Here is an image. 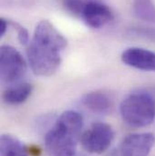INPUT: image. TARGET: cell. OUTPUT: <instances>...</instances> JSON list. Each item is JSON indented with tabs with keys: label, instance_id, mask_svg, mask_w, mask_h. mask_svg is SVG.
<instances>
[{
	"label": "cell",
	"instance_id": "cell-1",
	"mask_svg": "<svg viewBox=\"0 0 155 156\" xmlns=\"http://www.w3.org/2000/svg\"><path fill=\"white\" fill-rule=\"evenodd\" d=\"M66 46V38L52 23L47 20L40 21L26 49L33 73L38 76H53L60 67L61 53Z\"/></svg>",
	"mask_w": 155,
	"mask_h": 156
},
{
	"label": "cell",
	"instance_id": "cell-2",
	"mask_svg": "<svg viewBox=\"0 0 155 156\" xmlns=\"http://www.w3.org/2000/svg\"><path fill=\"white\" fill-rule=\"evenodd\" d=\"M83 118L76 112H64L47 132L44 150L48 156H75L82 135Z\"/></svg>",
	"mask_w": 155,
	"mask_h": 156
},
{
	"label": "cell",
	"instance_id": "cell-3",
	"mask_svg": "<svg viewBox=\"0 0 155 156\" xmlns=\"http://www.w3.org/2000/svg\"><path fill=\"white\" fill-rule=\"evenodd\" d=\"M123 122L131 127L143 128L155 119V100L147 92H137L127 96L120 105Z\"/></svg>",
	"mask_w": 155,
	"mask_h": 156
},
{
	"label": "cell",
	"instance_id": "cell-4",
	"mask_svg": "<svg viewBox=\"0 0 155 156\" xmlns=\"http://www.w3.org/2000/svg\"><path fill=\"white\" fill-rule=\"evenodd\" d=\"M27 66L18 50L11 45L0 49V77L5 83H17L26 73Z\"/></svg>",
	"mask_w": 155,
	"mask_h": 156
},
{
	"label": "cell",
	"instance_id": "cell-5",
	"mask_svg": "<svg viewBox=\"0 0 155 156\" xmlns=\"http://www.w3.org/2000/svg\"><path fill=\"white\" fill-rule=\"evenodd\" d=\"M114 139V132L110 124L95 122L82 133L80 143L89 154H101L110 148Z\"/></svg>",
	"mask_w": 155,
	"mask_h": 156
},
{
	"label": "cell",
	"instance_id": "cell-6",
	"mask_svg": "<svg viewBox=\"0 0 155 156\" xmlns=\"http://www.w3.org/2000/svg\"><path fill=\"white\" fill-rule=\"evenodd\" d=\"M154 144L155 136L151 133H131L106 156H149Z\"/></svg>",
	"mask_w": 155,
	"mask_h": 156
},
{
	"label": "cell",
	"instance_id": "cell-7",
	"mask_svg": "<svg viewBox=\"0 0 155 156\" xmlns=\"http://www.w3.org/2000/svg\"><path fill=\"white\" fill-rule=\"evenodd\" d=\"M80 17L92 28H101L114 19L112 9L100 0H86Z\"/></svg>",
	"mask_w": 155,
	"mask_h": 156
},
{
	"label": "cell",
	"instance_id": "cell-8",
	"mask_svg": "<svg viewBox=\"0 0 155 156\" xmlns=\"http://www.w3.org/2000/svg\"><path fill=\"white\" fill-rule=\"evenodd\" d=\"M121 58L123 64L132 68L155 72V52L153 51L141 47H130L122 52Z\"/></svg>",
	"mask_w": 155,
	"mask_h": 156
},
{
	"label": "cell",
	"instance_id": "cell-9",
	"mask_svg": "<svg viewBox=\"0 0 155 156\" xmlns=\"http://www.w3.org/2000/svg\"><path fill=\"white\" fill-rule=\"evenodd\" d=\"M82 104L93 113L100 115L107 114L113 107L112 99L102 92H91L84 94Z\"/></svg>",
	"mask_w": 155,
	"mask_h": 156
},
{
	"label": "cell",
	"instance_id": "cell-10",
	"mask_svg": "<svg viewBox=\"0 0 155 156\" xmlns=\"http://www.w3.org/2000/svg\"><path fill=\"white\" fill-rule=\"evenodd\" d=\"M33 86L29 83L12 84L5 89L2 94L3 101L9 105H19L24 104L31 95Z\"/></svg>",
	"mask_w": 155,
	"mask_h": 156
},
{
	"label": "cell",
	"instance_id": "cell-11",
	"mask_svg": "<svg viewBox=\"0 0 155 156\" xmlns=\"http://www.w3.org/2000/svg\"><path fill=\"white\" fill-rule=\"evenodd\" d=\"M0 156H28V152L15 135L4 133L0 138Z\"/></svg>",
	"mask_w": 155,
	"mask_h": 156
},
{
	"label": "cell",
	"instance_id": "cell-12",
	"mask_svg": "<svg viewBox=\"0 0 155 156\" xmlns=\"http://www.w3.org/2000/svg\"><path fill=\"white\" fill-rule=\"evenodd\" d=\"M135 16L149 23H155V4L153 0H132Z\"/></svg>",
	"mask_w": 155,
	"mask_h": 156
},
{
	"label": "cell",
	"instance_id": "cell-13",
	"mask_svg": "<svg viewBox=\"0 0 155 156\" xmlns=\"http://www.w3.org/2000/svg\"><path fill=\"white\" fill-rule=\"evenodd\" d=\"M130 34L137 38L155 42V28L145 27H133L130 29Z\"/></svg>",
	"mask_w": 155,
	"mask_h": 156
},
{
	"label": "cell",
	"instance_id": "cell-14",
	"mask_svg": "<svg viewBox=\"0 0 155 156\" xmlns=\"http://www.w3.org/2000/svg\"><path fill=\"white\" fill-rule=\"evenodd\" d=\"M9 21V26L12 27L17 34V38L19 40V42L24 44V45H28L30 40H29V33L28 31L19 23L13 21V20H8Z\"/></svg>",
	"mask_w": 155,
	"mask_h": 156
},
{
	"label": "cell",
	"instance_id": "cell-15",
	"mask_svg": "<svg viewBox=\"0 0 155 156\" xmlns=\"http://www.w3.org/2000/svg\"><path fill=\"white\" fill-rule=\"evenodd\" d=\"M85 1L86 0H63V4L69 13L80 17Z\"/></svg>",
	"mask_w": 155,
	"mask_h": 156
},
{
	"label": "cell",
	"instance_id": "cell-16",
	"mask_svg": "<svg viewBox=\"0 0 155 156\" xmlns=\"http://www.w3.org/2000/svg\"><path fill=\"white\" fill-rule=\"evenodd\" d=\"M9 27V21L8 19H5L4 17H2L0 19V37H4L6 30H7V27Z\"/></svg>",
	"mask_w": 155,
	"mask_h": 156
}]
</instances>
